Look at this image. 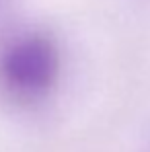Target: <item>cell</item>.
Listing matches in <instances>:
<instances>
[{
  "mask_svg": "<svg viewBox=\"0 0 150 152\" xmlns=\"http://www.w3.org/2000/svg\"><path fill=\"white\" fill-rule=\"evenodd\" d=\"M2 72L17 93H39L53 80L56 51L41 37L23 39L4 56Z\"/></svg>",
  "mask_w": 150,
  "mask_h": 152,
  "instance_id": "1",
  "label": "cell"
}]
</instances>
